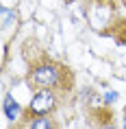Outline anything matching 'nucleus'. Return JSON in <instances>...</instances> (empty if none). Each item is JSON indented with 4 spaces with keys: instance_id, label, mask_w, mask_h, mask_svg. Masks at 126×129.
<instances>
[{
    "instance_id": "3",
    "label": "nucleus",
    "mask_w": 126,
    "mask_h": 129,
    "mask_svg": "<svg viewBox=\"0 0 126 129\" xmlns=\"http://www.w3.org/2000/svg\"><path fill=\"white\" fill-rule=\"evenodd\" d=\"M2 112H5V116H7V120H18V116L22 114V107H20V103L15 101L11 94L5 96V101H2Z\"/></svg>"
},
{
    "instance_id": "1",
    "label": "nucleus",
    "mask_w": 126,
    "mask_h": 129,
    "mask_svg": "<svg viewBox=\"0 0 126 129\" xmlns=\"http://www.w3.org/2000/svg\"><path fill=\"white\" fill-rule=\"evenodd\" d=\"M28 81L37 90H52L61 83V66L59 63H50V61L39 63V66H35L31 70Z\"/></svg>"
},
{
    "instance_id": "7",
    "label": "nucleus",
    "mask_w": 126,
    "mask_h": 129,
    "mask_svg": "<svg viewBox=\"0 0 126 129\" xmlns=\"http://www.w3.org/2000/svg\"><path fill=\"white\" fill-rule=\"evenodd\" d=\"M102 129H115V127H113V125H104Z\"/></svg>"
},
{
    "instance_id": "8",
    "label": "nucleus",
    "mask_w": 126,
    "mask_h": 129,
    "mask_svg": "<svg viewBox=\"0 0 126 129\" xmlns=\"http://www.w3.org/2000/svg\"><path fill=\"white\" fill-rule=\"evenodd\" d=\"M124 116H126V112H124ZM124 127H126V118H124Z\"/></svg>"
},
{
    "instance_id": "4",
    "label": "nucleus",
    "mask_w": 126,
    "mask_h": 129,
    "mask_svg": "<svg viewBox=\"0 0 126 129\" xmlns=\"http://www.w3.org/2000/svg\"><path fill=\"white\" fill-rule=\"evenodd\" d=\"M28 129H52V122L46 116H35L31 120V125H28Z\"/></svg>"
},
{
    "instance_id": "5",
    "label": "nucleus",
    "mask_w": 126,
    "mask_h": 129,
    "mask_svg": "<svg viewBox=\"0 0 126 129\" xmlns=\"http://www.w3.org/2000/svg\"><path fill=\"white\" fill-rule=\"evenodd\" d=\"M11 20H13V11L7 9V7H2V26H7Z\"/></svg>"
},
{
    "instance_id": "2",
    "label": "nucleus",
    "mask_w": 126,
    "mask_h": 129,
    "mask_svg": "<svg viewBox=\"0 0 126 129\" xmlns=\"http://www.w3.org/2000/svg\"><path fill=\"white\" fill-rule=\"evenodd\" d=\"M54 107H57V96H54L52 90H37L33 94V99H31L28 112L33 116H46Z\"/></svg>"
},
{
    "instance_id": "6",
    "label": "nucleus",
    "mask_w": 126,
    "mask_h": 129,
    "mask_svg": "<svg viewBox=\"0 0 126 129\" xmlns=\"http://www.w3.org/2000/svg\"><path fill=\"white\" fill-rule=\"evenodd\" d=\"M117 96H119L117 92H106V94H104V101H106V103H113Z\"/></svg>"
}]
</instances>
